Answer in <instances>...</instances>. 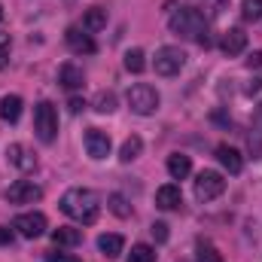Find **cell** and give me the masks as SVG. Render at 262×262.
<instances>
[{"label":"cell","instance_id":"cell-1","mask_svg":"<svg viewBox=\"0 0 262 262\" xmlns=\"http://www.w3.org/2000/svg\"><path fill=\"white\" fill-rule=\"evenodd\" d=\"M61 210L70 220H76L82 226H92L98 220V213H101V201H98V195L92 189L73 186V189H67L64 195H61Z\"/></svg>","mask_w":262,"mask_h":262},{"label":"cell","instance_id":"cell-2","mask_svg":"<svg viewBox=\"0 0 262 262\" xmlns=\"http://www.w3.org/2000/svg\"><path fill=\"white\" fill-rule=\"evenodd\" d=\"M168 28H171V34H177V37L198 40L201 46H207V18H204L201 9H192V6L177 9V12L168 18Z\"/></svg>","mask_w":262,"mask_h":262},{"label":"cell","instance_id":"cell-3","mask_svg":"<svg viewBox=\"0 0 262 262\" xmlns=\"http://www.w3.org/2000/svg\"><path fill=\"white\" fill-rule=\"evenodd\" d=\"M125 101H128L131 113H137V116H152V113L159 110V104H162L159 92H156L149 82H137V85H131L128 95H125Z\"/></svg>","mask_w":262,"mask_h":262},{"label":"cell","instance_id":"cell-4","mask_svg":"<svg viewBox=\"0 0 262 262\" xmlns=\"http://www.w3.org/2000/svg\"><path fill=\"white\" fill-rule=\"evenodd\" d=\"M34 131L43 143H52L58 137V110L49 101H40L34 107Z\"/></svg>","mask_w":262,"mask_h":262},{"label":"cell","instance_id":"cell-5","mask_svg":"<svg viewBox=\"0 0 262 262\" xmlns=\"http://www.w3.org/2000/svg\"><path fill=\"white\" fill-rule=\"evenodd\" d=\"M152 67H156L159 76H177L186 67V52L180 46H162V49H156Z\"/></svg>","mask_w":262,"mask_h":262},{"label":"cell","instance_id":"cell-6","mask_svg":"<svg viewBox=\"0 0 262 262\" xmlns=\"http://www.w3.org/2000/svg\"><path fill=\"white\" fill-rule=\"evenodd\" d=\"M226 189V180L220 171H201L195 177V198L198 201H213V198L223 195Z\"/></svg>","mask_w":262,"mask_h":262},{"label":"cell","instance_id":"cell-7","mask_svg":"<svg viewBox=\"0 0 262 262\" xmlns=\"http://www.w3.org/2000/svg\"><path fill=\"white\" fill-rule=\"evenodd\" d=\"M46 216L40 213V210H28V213H18L15 220H12V229L21 235V238H40L43 232H46Z\"/></svg>","mask_w":262,"mask_h":262},{"label":"cell","instance_id":"cell-8","mask_svg":"<svg viewBox=\"0 0 262 262\" xmlns=\"http://www.w3.org/2000/svg\"><path fill=\"white\" fill-rule=\"evenodd\" d=\"M43 198V186L34 183V180H15L9 189H6V201L9 204H34Z\"/></svg>","mask_w":262,"mask_h":262},{"label":"cell","instance_id":"cell-9","mask_svg":"<svg viewBox=\"0 0 262 262\" xmlns=\"http://www.w3.org/2000/svg\"><path fill=\"white\" fill-rule=\"evenodd\" d=\"M110 149H113V140H110V134L101 128H89L85 131V152L92 156V159H107L110 156Z\"/></svg>","mask_w":262,"mask_h":262},{"label":"cell","instance_id":"cell-10","mask_svg":"<svg viewBox=\"0 0 262 262\" xmlns=\"http://www.w3.org/2000/svg\"><path fill=\"white\" fill-rule=\"evenodd\" d=\"M6 162H9L12 168H18L21 174H28V171L37 168V156H34L25 143H9V146H6Z\"/></svg>","mask_w":262,"mask_h":262},{"label":"cell","instance_id":"cell-11","mask_svg":"<svg viewBox=\"0 0 262 262\" xmlns=\"http://www.w3.org/2000/svg\"><path fill=\"white\" fill-rule=\"evenodd\" d=\"M213 156H216V162H220L229 174H241V171H244V159H241V152H238L235 146L220 143V146L213 149Z\"/></svg>","mask_w":262,"mask_h":262},{"label":"cell","instance_id":"cell-12","mask_svg":"<svg viewBox=\"0 0 262 262\" xmlns=\"http://www.w3.org/2000/svg\"><path fill=\"white\" fill-rule=\"evenodd\" d=\"M64 40H67V46H70V52H76V55H92L95 52V40L82 28H67Z\"/></svg>","mask_w":262,"mask_h":262},{"label":"cell","instance_id":"cell-13","mask_svg":"<svg viewBox=\"0 0 262 262\" xmlns=\"http://www.w3.org/2000/svg\"><path fill=\"white\" fill-rule=\"evenodd\" d=\"M220 49L232 58V55H241L244 49H247V34L241 31V28H229L226 34H223V40H220Z\"/></svg>","mask_w":262,"mask_h":262},{"label":"cell","instance_id":"cell-14","mask_svg":"<svg viewBox=\"0 0 262 262\" xmlns=\"http://www.w3.org/2000/svg\"><path fill=\"white\" fill-rule=\"evenodd\" d=\"M180 204H183V192H180V186L165 183V186L156 189V207H162V210H177Z\"/></svg>","mask_w":262,"mask_h":262},{"label":"cell","instance_id":"cell-15","mask_svg":"<svg viewBox=\"0 0 262 262\" xmlns=\"http://www.w3.org/2000/svg\"><path fill=\"white\" fill-rule=\"evenodd\" d=\"M104 28H107V9L89 6L85 15H82V31H85V34H98V31H104Z\"/></svg>","mask_w":262,"mask_h":262},{"label":"cell","instance_id":"cell-16","mask_svg":"<svg viewBox=\"0 0 262 262\" xmlns=\"http://www.w3.org/2000/svg\"><path fill=\"white\" fill-rule=\"evenodd\" d=\"M58 82L64 85V89H82V82H85V73H82V67H76V64H61V70H58Z\"/></svg>","mask_w":262,"mask_h":262},{"label":"cell","instance_id":"cell-17","mask_svg":"<svg viewBox=\"0 0 262 262\" xmlns=\"http://www.w3.org/2000/svg\"><path fill=\"white\" fill-rule=\"evenodd\" d=\"M18 116H21V98L3 95L0 98V122H18Z\"/></svg>","mask_w":262,"mask_h":262},{"label":"cell","instance_id":"cell-18","mask_svg":"<svg viewBox=\"0 0 262 262\" xmlns=\"http://www.w3.org/2000/svg\"><path fill=\"white\" fill-rule=\"evenodd\" d=\"M247 146H250L253 159H256V156H262V104H259V110L253 113V122H250V134H247Z\"/></svg>","mask_w":262,"mask_h":262},{"label":"cell","instance_id":"cell-19","mask_svg":"<svg viewBox=\"0 0 262 262\" xmlns=\"http://www.w3.org/2000/svg\"><path fill=\"white\" fill-rule=\"evenodd\" d=\"M98 250H101L104 256L116 259V256H122L125 241H122V235H101V238H98Z\"/></svg>","mask_w":262,"mask_h":262},{"label":"cell","instance_id":"cell-20","mask_svg":"<svg viewBox=\"0 0 262 262\" xmlns=\"http://www.w3.org/2000/svg\"><path fill=\"white\" fill-rule=\"evenodd\" d=\"M189 171H192V159H189V156H180V152H174V156L168 159V174H171L174 180H183V177H189Z\"/></svg>","mask_w":262,"mask_h":262},{"label":"cell","instance_id":"cell-21","mask_svg":"<svg viewBox=\"0 0 262 262\" xmlns=\"http://www.w3.org/2000/svg\"><path fill=\"white\" fill-rule=\"evenodd\" d=\"M52 241H55L58 247H76V244L82 241V232H79V229H70V226H58V229L52 232Z\"/></svg>","mask_w":262,"mask_h":262},{"label":"cell","instance_id":"cell-22","mask_svg":"<svg viewBox=\"0 0 262 262\" xmlns=\"http://www.w3.org/2000/svg\"><path fill=\"white\" fill-rule=\"evenodd\" d=\"M140 152H143V140H140L137 134H131V137H125V143H122V149H119V159H122V162H134Z\"/></svg>","mask_w":262,"mask_h":262},{"label":"cell","instance_id":"cell-23","mask_svg":"<svg viewBox=\"0 0 262 262\" xmlns=\"http://www.w3.org/2000/svg\"><path fill=\"white\" fill-rule=\"evenodd\" d=\"M128 262H156V247L149 244H134L128 253Z\"/></svg>","mask_w":262,"mask_h":262},{"label":"cell","instance_id":"cell-24","mask_svg":"<svg viewBox=\"0 0 262 262\" xmlns=\"http://www.w3.org/2000/svg\"><path fill=\"white\" fill-rule=\"evenodd\" d=\"M95 110L98 113H113L116 110V95L113 92H98L95 95Z\"/></svg>","mask_w":262,"mask_h":262},{"label":"cell","instance_id":"cell-25","mask_svg":"<svg viewBox=\"0 0 262 262\" xmlns=\"http://www.w3.org/2000/svg\"><path fill=\"white\" fill-rule=\"evenodd\" d=\"M146 55H143V49H128L125 52V70H131V73H140L143 67H146V61H143Z\"/></svg>","mask_w":262,"mask_h":262},{"label":"cell","instance_id":"cell-26","mask_svg":"<svg viewBox=\"0 0 262 262\" xmlns=\"http://www.w3.org/2000/svg\"><path fill=\"white\" fill-rule=\"evenodd\" d=\"M241 15L247 21H259L262 18V0H244L241 3Z\"/></svg>","mask_w":262,"mask_h":262},{"label":"cell","instance_id":"cell-27","mask_svg":"<svg viewBox=\"0 0 262 262\" xmlns=\"http://www.w3.org/2000/svg\"><path fill=\"white\" fill-rule=\"evenodd\" d=\"M107 204H110V210L116 213V216H131V207H128V201L119 195V192H113V195L107 198Z\"/></svg>","mask_w":262,"mask_h":262},{"label":"cell","instance_id":"cell-28","mask_svg":"<svg viewBox=\"0 0 262 262\" xmlns=\"http://www.w3.org/2000/svg\"><path fill=\"white\" fill-rule=\"evenodd\" d=\"M198 262H220L216 247H213V244H207V241H201V244H198Z\"/></svg>","mask_w":262,"mask_h":262},{"label":"cell","instance_id":"cell-29","mask_svg":"<svg viewBox=\"0 0 262 262\" xmlns=\"http://www.w3.org/2000/svg\"><path fill=\"white\" fill-rule=\"evenodd\" d=\"M149 232H152V238H156L159 244H165V241H168V226H165V223H152V226H149Z\"/></svg>","mask_w":262,"mask_h":262},{"label":"cell","instance_id":"cell-30","mask_svg":"<svg viewBox=\"0 0 262 262\" xmlns=\"http://www.w3.org/2000/svg\"><path fill=\"white\" fill-rule=\"evenodd\" d=\"M6 58H9V34H0V70L6 67Z\"/></svg>","mask_w":262,"mask_h":262},{"label":"cell","instance_id":"cell-31","mask_svg":"<svg viewBox=\"0 0 262 262\" xmlns=\"http://www.w3.org/2000/svg\"><path fill=\"white\" fill-rule=\"evenodd\" d=\"M67 107H70V113H82V110H85V101H82V98H70Z\"/></svg>","mask_w":262,"mask_h":262},{"label":"cell","instance_id":"cell-32","mask_svg":"<svg viewBox=\"0 0 262 262\" xmlns=\"http://www.w3.org/2000/svg\"><path fill=\"white\" fill-rule=\"evenodd\" d=\"M46 262H79L73 256H64V253H46Z\"/></svg>","mask_w":262,"mask_h":262},{"label":"cell","instance_id":"cell-33","mask_svg":"<svg viewBox=\"0 0 262 262\" xmlns=\"http://www.w3.org/2000/svg\"><path fill=\"white\" fill-rule=\"evenodd\" d=\"M0 244H12V229L0 226Z\"/></svg>","mask_w":262,"mask_h":262},{"label":"cell","instance_id":"cell-34","mask_svg":"<svg viewBox=\"0 0 262 262\" xmlns=\"http://www.w3.org/2000/svg\"><path fill=\"white\" fill-rule=\"evenodd\" d=\"M247 67H262V52H253V55L247 58Z\"/></svg>","mask_w":262,"mask_h":262},{"label":"cell","instance_id":"cell-35","mask_svg":"<svg viewBox=\"0 0 262 262\" xmlns=\"http://www.w3.org/2000/svg\"><path fill=\"white\" fill-rule=\"evenodd\" d=\"M0 21H3V6H0Z\"/></svg>","mask_w":262,"mask_h":262}]
</instances>
